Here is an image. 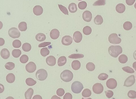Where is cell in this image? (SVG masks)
<instances>
[{
	"label": "cell",
	"mask_w": 136,
	"mask_h": 99,
	"mask_svg": "<svg viewBox=\"0 0 136 99\" xmlns=\"http://www.w3.org/2000/svg\"><path fill=\"white\" fill-rule=\"evenodd\" d=\"M8 34L11 38L14 39L18 38L20 36V33L19 30L15 27L11 28L10 29Z\"/></svg>",
	"instance_id": "6"
},
{
	"label": "cell",
	"mask_w": 136,
	"mask_h": 99,
	"mask_svg": "<svg viewBox=\"0 0 136 99\" xmlns=\"http://www.w3.org/2000/svg\"><path fill=\"white\" fill-rule=\"evenodd\" d=\"M3 26V24L0 21V30L1 29Z\"/></svg>",
	"instance_id": "55"
},
{
	"label": "cell",
	"mask_w": 136,
	"mask_h": 99,
	"mask_svg": "<svg viewBox=\"0 0 136 99\" xmlns=\"http://www.w3.org/2000/svg\"><path fill=\"white\" fill-rule=\"evenodd\" d=\"M82 99H92L90 98H89L87 99H85V98H82Z\"/></svg>",
	"instance_id": "57"
},
{
	"label": "cell",
	"mask_w": 136,
	"mask_h": 99,
	"mask_svg": "<svg viewBox=\"0 0 136 99\" xmlns=\"http://www.w3.org/2000/svg\"><path fill=\"white\" fill-rule=\"evenodd\" d=\"M1 56L3 59H7L10 56V53L7 49L3 48L1 50L0 52Z\"/></svg>",
	"instance_id": "17"
},
{
	"label": "cell",
	"mask_w": 136,
	"mask_h": 99,
	"mask_svg": "<svg viewBox=\"0 0 136 99\" xmlns=\"http://www.w3.org/2000/svg\"><path fill=\"white\" fill-rule=\"evenodd\" d=\"M68 9L70 12L72 13L76 12L77 10L76 4L74 3H71L68 6Z\"/></svg>",
	"instance_id": "23"
},
{
	"label": "cell",
	"mask_w": 136,
	"mask_h": 99,
	"mask_svg": "<svg viewBox=\"0 0 136 99\" xmlns=\"http://www.w3.org/2000/svg\"><path fill=\"white\" fill-rule=\"evenodd\" d=\"M32 99H43L42 97L40 95H35L33 98Z\"/></svg>",
	"instance_id": "53"
},
{
	"label": "cell",
	"mask_w": 136,
	"mask_h": 99,
	"mask_svg": "<svg viewBox=\"0 0 136 99\" xmlns=\"http://www.w3.org/2000/svg\"><path fill=\"white\" fill-rule=\"evenodd\" d=\"M12 45L14 47L18 48L21 46L22 43L20 40H16L14 41L13 42Z\"/></svg>",
	"instance_id": "39"
},
{
	"label": "cell",
	"mask_w": 136,
	"mask_h": 99,
	"mask_svg": "<svg viewBox=\"0 0 136 99\" xmlns=\"http://www.w3.org/2000/svg\"><path fill=\"white\" fill-rule=\"evenodd\" d=\"M128 96L129 98L135 99L136 98V92L135 91L130 90L128 92Z\"/></svg>",
	"instance_id": "45"
},
{
	"label": "cell",
	"mask_w": 136,
	"mask_h": 99,
	"mask_svg": "<svg viewBox=\"0 0 136 99\" xmlns=\"http://www.w3.org/2000/svg\"><path fill=\"white\" fill-rule=\"evenodd\" d=\"M6 81L9 83H12L15 80V76L12 73H10L6 76Z\"/></svg>",
	"instance_id": "22"
},
{
	"label": "cell",
	"mask_w": 136,
	"mask_h": 99,
	"mask_svg": "<svg viewBox=\"0 0 136 99\" xmlns=\"http://www.w3.org/2000/svg\"><path fill=\"white\" fill-rule=\"evenodd\" d=\"M103 20L101 15H97L95 18L94 22L96 25H100L103 23Z\"/></svg>",
	"instance_id": "24"
},
{
	"label": "cell",
	"mask_w": 136,
	"mask_h": 99,
	"mask_svg": "<svg viewBox=\"0 0 136 99\" xmlns=\"http://www.w3.org/2000/svg\"><path fill=\"white\" fill-rule=\"evenodd\" d=\"M123 27L124 30H130L132 28V24L130 22L127 21L124 22Z\"/></svg>",
	"instance_id": "31"
},
{
	"label": "cell",
	"mask_w": 136,
	"mask_h": 99,
	"mask_svg": "<svg viewBox=\"0 0 136 99\" xmlns=\"http://www.w3.org/2000/svg\"><path fill=\"white\" fill-rule=\"evenodd\" d=\"M116 9V10L118 13L120 14H122L125 11L126 7L124 4L122 3H120L117 5Z\"/></svg>",
	"instance_id": "18"
},
{
	"label": "cell",
	"mask_w": 136,
	"mask_h": 99,
	"mask_svg": "<svg viewBox=\"0 0 136 99\" xmlns=\"http://www.w3.org/2000/svg\"><path fill=\"white\" fill-rule=\"evenodd\" d=\"M5 99H15L13 97H9L6 98Z\"/></svg>",
	"instance_id": "56"
},
{
	"label": "cell",
	"mask_w": 136,
	"mask_h": 99,
	"mask_svg": "<svg viewBox=\"0 0 136 99\" xmlns=\"http://www.w3.org/2000/svg\"><path fill=\"white\" fill-rule=\"evenodd\" d=\"M83 32L84 34L86 35H90L92 32L91 28L90 27L87 26L84 28Z\"/></svg>",
	"instance_id": "34"
},
{
	"label": "cell",
	"mask_w": 136,
	"mask_h": 99,
	"mask_svg": "<svg viewBox=\"0 0 136 99\" xmlns=\"http://www.w3.org/2000/svg\"></svg>",
	"instance_id": "60"
},
{
	"label": "cell",
	"mask_w": 136,
	"mask_h": 99,
	"mask_svg": "<svg viewBox=\"0 0 136 99\" xmlns=\"http://www.w3.org/2000/svg\"><path fill=\"white\" fill-rule=\"evenodd\" d=\"M82 18L85 22H90L91 20L92 19L91 13L88 11H84L82 14Z\"/></svg>",
	"instance_id": "12"
},
{
	"label": "cell",
	"mask_w": 136,
	"mask_h": 99,
	"mask_svg": "<svg viewBox=\"0 0 136 99\" xmlns=\"http://www.w3.org/2000/svg\"><path fill=\"white\" fill-rule=\"evenodd\" d=\"M108 52L111 56L116 58L122 53V49L120 46H111L108 48Z\"/></svg>",
	"instance_id": "1"
},
{
	"label": "cell",
	"mask_w": 136,
	"mask_h": 99,
	"mask_svg": "<svg viewBox=\"0 0 136 99\" xmlns=\"http://www.w3.org/2000/svg\"><path fill=\"white\" fill-rule=\"evenodd\" d=\"M72 95L69 93H67L65 94L63 97L64 99H72Z\"/></svg>",
	"instance_id": "49"
},
{
	"label": "cell",
	"mask_w": 136,
	"mask_h": 99,
	"mask_svg": "<svg viewBox=\"0 0 136 99\" xmlns=\"http://www.w3.org/2000/svg\"></svg>",
	"instance_id": "59"
},
{
	"label": "cell",
	"mask_w": 136,
	"mask_h": 99,
	"mask_svg": "<svg viewBox=\"0 0 136 99\" xmlns=\"http://www.w3.org/2000/svg\"><path fill=\"white\" fill-rule=\"evenodd\" d=\"M48 73L46 70L44 69H40L37 71L36 77L37 79L40 81L45 80L47 78Z\"/></svg>",
	"instance_id": "4"
},
{
	"label": "cell",
	"mask_w": 136,
	"mask_h": 99,
	"mask_svg": "<svg viewBox=\"0 0 136 99\" xmlns=\"http://www.w3.org/2000/svg\"><path fill=\"white\" fill-rule=\"evenodd\" d=\"M82 36L81 32L79 31L74 32L73 35V39L76 43H79L81 41Z\"/></svg>",
	"instance_id": "13"
},
{
	"label": "cell",
	"mask_w": 136,
	"mask_h": 99,
	"mask_svg": "<svg viewBox=\"0 0 136 99\" xmlns=\"http://www.w3.org/2000/svg\"><path fill=\"white\" fill-rule=\"evenodd\" d=\"M73 41L72 37L69 35L65 36L63 37L61 40V43L65 46H69L72 44Z\"/></svg>",
	"instance_id": "11"
},
{
	"label": "cell",
	"mask_w": 136,
	"mask_h": 99,
	"mask_svg": "<svg viewBox=\"0 0 136 99\" xmlns=\"http://www.w3.org/2000/svg\"><path fill=\"white\" fill-rule=\"evenodd\" d=\"M5 67L6 69L9 70H12L15 67V64L12 62H8L6 63L5 65Z\"/></svg>",
	"instance_id": "36"
},
{
	"label": "cell",
	"mask_w": 136,
	"mask_h": 99,
	"mask_svg": "<svg viewBox=\"0 0 136 99\" xmlns=\"http://www.w3.org/2000/svg\"><path fill=\"white\" fill-rule=\"evenodd\" d=\"M84 57V55L80 54H74L70 55L68 57L69 58L72 59H77L83 58Z\"/></svg>",
	"instance_id": "35"
},
{
	"label": "cell",
	"mask_w": 136,
	"mask_h": 99,
	"mask_svg": "<svg viewBox=\"0 0 136 99\" xmlns=\"http://www.w3.org/2000/svg\"><path fill=\"white\" fill-rule=\"evenodd\" d=\"M46 64L48 66H53L55 65L56 63L55 57L53 56H50L48 57L46 59Z\"/></svg>",
	"instance_id": "14"
},
{
	"label": "cell",
	"mask_w": 136,
	"mask_h": 99,
	"mask_svg": "<svg viewBox=\"0 0 136 99\" xmlns=\"http://www.w3.org/2000/svg\"><path fill=\"white\" fill-rule=\"evenodd\" d=\"M29 58L28 56L26 55H23L21 56L20 58V61L22 64H25L28 61Z\"/></svg>",
	"instance_id": "40"
},
{
	"label": "cell",
	"mask_w": 136,
	"mask_h": 99,
	"mask_svg": "<svg viewBox=\"0 0 136 99\" xmlns=\"http://www.w3.org/2000/svg\"><path fill=\"white\" fill-rule=\"evenodd\" d=\"M58 6L60 10L63 13L66 15H69L68 11L67 8L61 4H58Z\"/></svg>",
	"instance_id": "41"
},
{
	"label": "cell",
	"mask_w": 136,
	"mask_h": 99,
	"mask_svg": "<svg viewBox=\"0 0 136 99\" xmlns=\"http://www.w3.org/2000/svg\"><path fill=\"white\" fill-rule=\"evenodd\" d=\"M72 66L73 69L75 71L77 70L80 69L81 67V63L78 60H75L72 62Z\"/></svg>",
	"instance_id": "21"
},
{
	"label": "cell",
	"mask_w": 136,
	"mask_h": 99,
	"mask_svg": "<svg viewBox=\"0 0 136 99\" xmlns=\"http://www.w3.org/2000/svg\"><path fill=\"white\" fill-rule=\"evenodd\" d=\"M5 40L4 39L0 38V46H2L4 44Z\"/></svg>",
	"instance_id": "52"
},
{
	"label": "cell",
	"mask_w": 136,
	"mask_h": 99,
	"mask_svg": "<svg viewBox=\"0 0 136 99\" xmlns=\"http://www.w3.org/2000/svg\"><path fill=\"white\" fill-rule=\"evenodd\" d=\"M106 0H98L93 3V6H104L106 4Z\"/></svg>",
	"instance_id": "38"
},
{
	"label": "cell",
	"mask_w": 136,
	"mask_h": 99,
	"mask_svg": "<svg viewBox=\"0 0 136 99\" xmlns=\"http://www.w3.org/2000/svg\"><path fill=\"white\" fill-rule=\"evenodd\" d=\"M123 71L129 73H133L135 72L133 69L129 66H126L122 68Z\"/></svg>",
	"instance_id": "43"
},
{
	"label": "cell",
	"mask_w": 136,
	"mask_h": 99,
	"mask_svg": "<svg viewBox=\"0 0 136 99\" xmlns=\"http://www.w3.org/2000/svg\"><path fill=\"white\" fill-rule=\"evenodd\" d=\"M36 66L33 62H29L26 66V70L29 73H32L35 72L36 69Z\"/></svg>",
	"instance_id": "9"
},
{
	"label": "cell",
	"mask_w": 136,
	"mask_h": 99,
	"mask_svg": "<svg viewBox=\"0 0 136 99\" xmlns=\"http://www.w3.org/2000/svg\"><path fill=\"white\" fill-rule=\"evenodd\" d=\"M135 1L136 0H126V4L129 6L133 5L135 3Z\"/></svg>",
	"instance_id": "50"
},
{
	"label": "cell",
	"mask_w": 136,
	"mask_h": 99,
	"mask_svg": "<svg viewBox=\"0 0 136 99\" xmlns=\"http://www.w3.org/2000/svg\"><path fill=\"white\" fill-rule=\"evenodd\" d=\"M73 77L72 72L68 70L63 71L60 74V78L61 80L66 82H70L72 80Z\"/></svg>",
	"instance_id": "2"
},
{
	"label": "cell",
	"mask_w": 136,
	"mask_h": 99,
	"mask_svg": "<svg viewBox=\"0 0 136 99\" xmlns=\"http://www.w3.org/2000/svg\"><path fill=\"white\" fill-rule=\"evenodd\" d=\"M51 42H44L38 45V47H45L49 46V45L51 44Z\"/></svg>",
	"instance_id": "48"
},
{
	"label": "cell",
	"mask_w": 136,
	"mask_h": 99,
	"mask_svg": "<svg viewBox=\"0 0 136 99\" xmlns=\"http://www.w3.org/2000/svg\"><path fill=\"white\" fill-rule=\"evenodd\" d=\"M78 6L79 9L81 10H84L86 8L87 4L85 1H82L78 3Z\"/></svg>",
	"instance_id": "42"
},
{
	"label": "cell",
	"mask_w": 136,
	"mask_h": 99,
	"mask_svg": "<svg viewBox=\"0 0 136 99\" xmlns=\"http://www.w3.org/2000/svg\"><path fill=\"white\" fill-rule=\"evenodd\" d=\"M50 51L46 47L42 48L40 50V54L43 57H46L49 55Z\"/></svg>",
	"instance_id": "32"
},
{
	"label": "cell",
	"mask_w": 136,
	"mask_h": 99,
	"mask_svg": "<svg viewBox=\"0 0 136 99\" xmlns=\"http://www.w3.org/2000/svg\"><path fill=\"white\" fill-rule=\"evenodd\" d=\"M86 68L88 71H93L95 69V66L94 64L92 62H89L86 65Z\"/></svg>",
	"instance_id": "37"
},
{
	"label": "cell",
	"mask_w": 136,
	"mask_h": 99,
	"mask_svg": "<svg viewBox=\"0 0 136 99\" xmlns=\"http://www.w3.org/2000/svg\"><path fill=\"white\" fill-rule=\"evenodd\" d=\"M22 48V50L24 51L28 52L31 50V46L30 43H26L23 44Z\"/></svg>",
	"instance_id": "27"
},
{
	"label": "cell",
	"mask_w": 136,
	"mask_h": 99,
	"mask_svg": "<svg viewBox=\"0 0 136 99\" xmlns=\"http://www.w3.org/2000/svg\"><path fill=\"white\" fill-rule=\"evenodd\" d=\"M56 94L59 97H62L64 95L65 91L64 89L62 88L58 89L56 91Z\"/></svg>",
	"instance_id": "46"
},
{
	"label": "cell",
	"mask_w": 136,
	"mask_h": 99,
	"mask_svg": "<svg viewBox=\"0 0 136 99\" xmlns=\"http://www.w3.org/2000/svg\"><path fill=\"white\" fill-rule=\"evenodd\" d=\"M4 87L2 84H0V93H2L4 91Z\"/></svg>",
	"instance_id": "51"
},
{
	"label": "cell",
	"mask_w": 136,
	"mask_h": 99,
	"mask_svg": "<svg viewBox=\"0 0 136 99\" xmlns=\"http://www.w3.org/2000/svg\"><path fill=\"white\" fill-rule=\"evenodd\" d=\"M12 55L14 57L17 58L19 57L22 54V52L19 49H14L12 51Z\"/></svg>",
	"instance_id": "33"
},
{
	"label": "cell",
	"mask_w": 136,
	"mask_h": 99,
	"mask_svg": "<svg viewBox=\"0 0 136 99\" xmlns=\"http://www.w3.org/2000/svg\"><path fill=\"white\" fill-rule=\"evenodd\" d=\"M26 83L29 86H32L35 85L37 83V82L31 78H29L26 79Z\"/></svg>",
	"instance_id": "29"
},
{
	"label": "cell",
	"mask_w": 136,
	"mask_h": 99,
	"mask_svg": "<svg viewBox=\"0 0 136 99\" xmlns=\"http://www.w3.org/2000/svg\"><path fill=\"white\" fill-rule=\"evenodd\" d=\"M135 76L132 75L128 77L124 82V86L127 87H130L135 84Z\"/></svg>",
	"instance_id": "8"
},
{
	"label": "cell",
	"mask_w": 136,
	"mask_h": 99,
	"mask_svg": "<svg viewBox=\"0 0 136 99\" xmlns=\"http://www.w3.org/2000/svg\"><path fill=\"white\" fill-rule=\"evenodd\" d=\"M128 58L126 55L124 54L121 55L119 57V60L121 64H124L128 61Z\"/></svg>",
	"instance_id": "28"
},
{
	"label": "cell",
	"mask_w": 136,
	"mask_h": 99,
	"mask_svg": "<svg viewBox=\"0 0 136 99\" xmlns=\"http://www.w3.org/2000/svg\"><path fill=\"white\" fill-rule=\"evenodd\" d=\"M117 83L116 81L114 79H108L106 82V85L108 88L114 89L117 86Z\"/></svg>",
	"instance_id": "10"
},
{
	"label": "cell",
	"mask_w": 136,
	"mask_h": 99,
	"mask_svg": "<svg viewBox=\"0 0 136 99\" xmlns=\"http://www.w3.org/2000/svg\"><path fill=\"white\" fill-rule=\"evenodd\" d=\"M107 97L108 98H111L114 95V92L111 90H108L105 92Z\"/></svg>",
	"instance_id": "47"
},
{
	"label": "cell",
	"mask_w": 136,
	"mask_h": 99,
	"mask_svg": "<svg viewBox=\"0 0 136 99\" xmlns=\"http://www.w3.org/2000/svg\"><path fill=\"white\" fill-rule=\"evenodd\" d=\"M34 93V90L31 88H29L25 92V95L26 99H31Z\"/></svg>",
	"instance_id": "19"
},
{
	"label": "cell",
	"mask_w": 136,
	"mask_h": 99,
	"mask_svg": "<svg viewBox=\"0 0 136 99\" xmlns=\"http://www.w3.org/2000/svg\"><path fill=\"white\" fill-rule=\"evenodd\" d=\"M92 89L94 93L99 94H101L103 92L104 87L101 83H97L93 85Z\"/></svg>",
	"instance_id": "7"
},
{
	"label": "cell",
	"mask_w": 136,
	"mask_h": 99,
	"mask_svg": "<svg viewBox=\"0 0 136 99\" xmlns=\"http://www.w3.org/2000/svg\"><path fill=\"white\" fill-rule=\"evenodd\" d=\"M67 62V58L65 56L60 57L58 59V66H62L64 65Z\"/></svg>",
	"instance_id": "20"
},
{
	"label": "cell",
	"mask_w": 136,
	"mask_h": 99,
	"mask_svg": "<svg viewBox=\"0 0 136 99\" xmlns=\"http://www.w3.org/2000/svg\"><path fill=\"white\" fill-rule=\"evenodd\" d=\"M60 32L59 30L56 29H53L50 32V36L52 39L55 40L59 38Z\"/></svg>",
	"instance_id": "15"
},
{
	"label": "cell",
	"mask_w": 136,
	"mask_h": 99,
	"mask_svg": "<svg viewBox=\"0 0 136 99\" xmlns=\"http://www.w3.org/2000/svg\"><path fill=\"white\" fill-rule=\"evenodd\" d=\"M83 88V84L78 81H75L74 82L71 86L72 91L76 94L80 93Z\"/></svg>",
	"instance_id": "3"
},
{
	"label": "cell",
	"mask_w": 136,
	"mask_h": 99,
	"mask_svg": "<svg viewBox=\"0 0 136 99\" xmlns=\"http://www.w3.org/2000/svg\"><path fill=\"white\" fill-rule=\"evenodd\" d=\"M35 39L37 41L43 42L46 40V36L44 34L40 33L36 35L35 36Z\"/></svg>",
	"instance_id": "25"
},
{
	"label": "cell",
	"mask_w": 136,
	"mask_h": 99,
	"mask_svg": "<svg viewBox=\"0 0 136 99\" xmlns=\"http://www.w3.org/2000/svg\"><path fill=\"white\" fill-rule=\"evenodd\" d=\"M51 99H61L60 97H58L57 96L54 95L51 97Z\"/></svg>",
	"instance_id": "54"
},
{
	"label": "cell",
	"mask_w": 136,
	"mask_h": 99,
	"mask_svg": "<svg viewBox=\"0 0 136 99\" xmlns=\"http://www.w3.org/2000/svg\"><path fill=\"white\" fill-rule=\"evenodd\" d=\"M19 30L21 31H25L27 29V25L26 23L22 22L20 23L18 25Z\"/></svg>",
	"instance_id": "26"
},
{
	"label": "cell",
	"mask_w": 136,
	"mask_h": 99,
	"mask_svg": "<svg viewBox=\"0 0 136 99\" xmlns=\"http://www.w3.org/2000/svg\"><path fill=\"white\" fill-rule=\"evenodd\" d=\"M108 77L107 74L105 73H102L99 75L98 78L100 80L104 81L106 80L108 78Z\"/></svg>",
	"instance_id": "44"
},
{
	"label": "cell",
	"mask_w": 136,
	"mask_h": 99,
	"mask_svg": "<svg viewBox=\"0 0 136 99\" xmlns=\"http://www.w3.org/2000/svg\"><path fill=\"white\" fill-rule=\"evenodd\" d=\"M33 13L35 15L39 16L43 13V8L40 5H36L34 7Z\"/></svg>",
	"instance_id": "16"
},
{
	"label": "cell",
	"mask_w": 136,
	"mask_h": 99,
	"mask_svg": "<svg viewBox=\"0 0 136 99\" xmlns=\"http://www.w3.org/2000/svg\"><path fill=\"white\" fill-rule=\"evenodd\" d=\"M78 0V1H82V0Z\"/></svg>",
	"instance_id": "58"
},
{
	"label": "cell",
	"mask_w": 136,
	"mask_h": 99,
	"mask_svg": "<svg viewBox=\"0 0 136 99\" xmlns=\"http://www.w3.org/2000/svg\"><path fill=\"white\" fill-rule=\"evenodd\" d=\"M91 95V91L87 88L84 89L82 93V96L85 97H90Z\"/></svg>",
	"instance_id": "30"
},
{
	"label": "cell",
	"mask_w": 136,
	"mask_h": 99,
	"mask_svg": "<svg viewBox=\"0 0 136 99\" xmlns=\"http://www.w3.org/2000/svg\"><path fill=\"white\" fill-rule=\"evenodd\" d=\"M108 41L113 44H119L121 42V39L118 37L117 34L113 33L111 34L108 38Z\"/></svg>",
	"instance_id": "5"
}]
</instances>
